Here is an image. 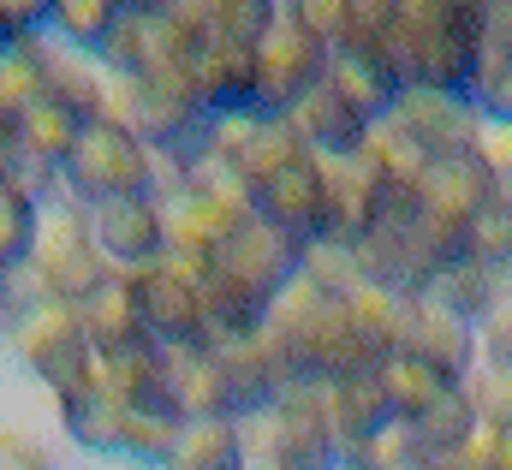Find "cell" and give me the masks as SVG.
<instances>
[{"label":"cell","mask_w":512,"mask_h":470,"mask_svg":"<svg viewBox=\"0 0 512 470\" xmlns=\"http://www.w3.org/2000/svg\"><path fill=\"white\" fill-rule=\"evenodd\" d=\"M382 54L405 78V90L465 96L471 78L489 60V6H471V0H405L387 18Z\"/></svg>","instance_id":"6da1fadb"},{"label":"cell","mask_w":512,"mask_h":470,"mask_svg":"<svg viewBox=\"0 0 512 470\" xmlns=\"http://www.w3.org/2000/svg\"><path fill=\"white\" fill-rule=\"evenodd\" d=\"M60 179L96 209L102 203H137L155 185V161H149V143L131 131L126 119H90L78 149L66 155Z\"/></svg>","instance_id":"7a4b0ae2"},{"label":"cell","mask_w":512,"mask_h":470,"mask_svg":"<svg viewBox=\"0 0 512 470\" xmlns=\"http://www.w3.org/2000/svg\"><path fill=\"white\" fill-rule=\"evenodd\" d=\"M328 60H334V48H328L322 36H310V24L298 18V6H280L274 30L256 42L262 108H268V114H298V108L328 84Z\"/></svg>","instance_id":"3957f363"},{"label":"cell","mask_w":512,"mask_h":470,"mask_svg":"<svg viewBox=\"0 0 512 470\" xmlns=\"http://www.w3.org/2000/svg\"><path fill=\"white\" fill-rule=\"evenodd\" d=\"M84 227L96 233V221H84V215H60V221L42 233V256H36V280H42L48 298L66 304V310H84V304H96V298L114 286V262H108V250H102L96 238H84Z\"/></svg>","instance_id":"277c9868"},{"label":"cell","mask_w":512,"mask_h":470,"mask_svg":"<svg viewBox=\"0 0 512 470\" xmlns=\"http://www.w3.org/2000/svg\"><path fill=\"white\" fill-rule=\"evenodd\" d=\"M268 465L274 470H340V435L328 417V387H286L268 411Z\"/></svg>","instance_id":"5b68a950"},{"label":"cell","mask_w":512,"mask_h":470,"mask_svg":"<svg viewBox=\"0 0 512 470\" xmlns=\"http://www.w3.org/2000/svg\"><path fill=\"white\" fill-rule=\"evenodd\" d=\"M18 352L30 357V369L60 393V399H72L78 387H90L96 381V346H90V334H84V322L66 310V304H42L24 328H18Z\"/></svg>","instance_id":"8992f818"},{"label":"cell","mask_w":512,"mask_h":470,"mask_svg":"<svg viewBox=\"0 0 512 470\" xmlns=\"http://www.w3.org/2000/svg\"><path fill=\"white\" fill-rule=\"evenodd\" d=\"M215 268H227L233 280H245L251 292H262V298L274 304V298L304 274V244L292 233H280V227H268L262 215H251L239 233L215 250Z\"/></svg>","instance_id":"52a82bcc"},{"label":"cell","mask_w":512,"mask_h":470,"mask_svg":"<svg viewBox=\"0 0 512 470\" xmlns=\"http://www.w3.org/2000/svg\"><path fill=\"white\" fill-rule=\"evenodd\" d=\"M358 262H364V286H382V292L405 298V304H423L435 274H441V262L429 256L417 227H405V233L399 227H376L358 244Z\"/></svg>","instance_id":"ba28073f"},{"label":"cell","mask_w":512,"mask_h":470,"mask_svg":"<svg viewBox=\"0 0 512 470\" xmlns=\"http://www.w3.org/2000/svg\"><path fill=\"white\" fill-rule=\"evenodd\" d=\"M137 304H143V322L155 334V346H209V310H203V292L167 268H143L131 280Z\"/></svg>","instance_id":"9c48e42d"},{"label":"cell","mask_w":512,"mask_h":470,"mask_svg":"<svg viewBox=\"0 0 512 470\" xmlns=\"http://www.w3.org/2000/svg\"><path fill=\"white\" fill-rule=\"evenodd\" d=\"M256 215L280 233H292L298 244L322 238L328 227V167L322 161H298L286 173H274L268 185H256Z\"/></svg>","instance_id":"30bf717a"},{"label":"cell","mask_w":512,"mask_h":470,"mask_svg":"<svg viewBox=\"0 0 512 470\" xmlns=\"http://www.w3.org/2000/svg\"><path fill=\"white\" fill-rule=\"evenodd\" d=\"M328 90L364 119L370 131L387 125V119L399 114V102H405V78L393 72V60L376 54V48H334V60H328Z\"/></svg>","instance_id":"8fae6325"},{"label":"cell","mask_w":512,"mask_h":470,"mask_svg":"<svg viewBox=\"0 0 512 470\" xmlns=\"http://www.w3.org/2000/svg\"><path fill=\"white\" fill-rule=\"evenodd\" d=\"M393 125H405L429 155H477L483 114L465 96H441V90H405Z\"/></svg>","instance_id":"7c38bea8"},{"label":"cell","mask_w":512,"mask_h":470,"mask_svg":"<svg viewBox=\"0 0 512 470\" xmlns=\"http://www.w3.org/2000/svg\"><path fill=\"white\" fill-rule=\"evenodd\" d=\"M399 352L429 363L447 387H465L471 381V363L483 357L477 352V328L459 322V316H447V310H435V304H411V322H405V346Z\"/></svg>","instance_id":"4fadbf2b"},{"label":"cell","mask_w":512,"mask_h":470,"mask_svg":"<svg viewBox=\"0 0 512 470\" xmlns=\"http://www.w3.org/2000/svg\"><path fill=\"white\" fill-rule=\"evenodd\" d=\"M423 191V215H441V221H471L483 203L501 197V179L489 173L483 155H435L417 179Z\"/></svg>","instance_id":"5bb4252c"},{"label":"cell","mask_w":512,"mask_h":470,"mask_svg":"<svg viewBox=\"0 0 512 470\" xmlns=\"http://www.w3.org/2000/svg\"><path fill=\"white\" fill-rule=\"evenodd\" d=\"M197 84H203V108L209 114H233V108H262V66H256L251 42H227L215 36L197 60Z\"/></svg>","instance_id":"9a60e30c"},{"label":"cell","mask_w":512,"mask_h":470,"mask_svg":"<svg viewBox=\"0 0 512 470\" xmlns=\"http://www.w3.org/2000/svg\"><path fill=\"white\" fill-rule=\"evenodd\" d=\"M477 429H483V417H477V399H471V387H453L447 399H435L423 417H411V453H417V465H453L459 453H471L477 447Z\"/></svg>","instance_id":"2e32d148"},{"label":"cell","mask_w":512,"mask_h":470,"mask_svg":"<svg viewBox=\"0 0 512 470\" xmlns=\"http://www.w3.org/2000/svg\"><path fill=\"white\" fill-rule=\"evenodd\" d=\"M221 357V387H227V417H262L280 405V375H274V357L268 340H227L215 346Z\"/></svg>","instance_id":"e0dca14e"},{"label":"cell","mask_w":512,"mask_h":470,"mask_svg":"<svg viewBox=\"0 0 512 470\" xmlns=\"http://www.w3.org/2000/svg\"><path fill=\"white\" fill-rule=\"evenodd\" d=\"M90 238L108 250V262L143 268L149 256H161L167 221H161V209H155L149 197H137V203H102V209H96V233Z\"/></svg>","instance_id":"ac0fdd59"},{"label":"cell","mask_w":512,"mask_h":470,"mask_svg":"<svg viewBox=\"0 0 512 470\" xmlns=\"http://www.w3.org/2000/svg\"><path fill=\"white\" fill-rule=\"evenodd\" d=\"M78 322H84V334H90L96 357H126V352H149V346H155V334H149V322H143L137 292L120 286V280H114L96 304H84V310H78Z\"/></svg>","instance_id":"d6986e66"},{"label":"cell","mask_w":512,"mask_h":470,"mask_svg":"<svg viewBox=\"0 0 512 470\" xmlns=\"http://www.w3.org/2000/svg\"><path fill=\"white\" fill-rule=\"evenodd\" d=\"M167 375H173V405H179L185 423L227 417V387H221L215 346H167Z\"/></svg>","instance_id":"ffe728a7"},{"label":"cell","mask_w":512,"mask_h":470,"mask_svg":"<svg viewBox=\"0 0 512 470\" xmlns=\"http://www.w3.org/2000/svg\"><path fill=\"white\" fill-rule=\"evenodd\" d=\"M328 417H334L340 447H346V441H370V435H382L393 423H405V417L393 411V399H387V387H382L376 369H370V375H352V381H334V387H328Z\"/></svg>","instance_id":"44dd1931"},{"label":"cell","mask_w":512,"mask_h":470,"mask_svg":"<svg viewBox=\"0 0 512 470\" xmlns=\"http://www.w3.org/2000/svg\"><path fill=\"white\" fill-rule=\"evenodd\" d=\"M60 417H66V435H72L84 453H126L131 411L102 387V381H90V387H78L72 399H60Z\"/></svg>","instance_id":"7402d4cb"},{"label":"cell","mask_w":512,"mask_h":470,"mask_svg":"<svg viewBox=\"0 0 512 470\" xmlns=\"http://www.w3.org/2000/svg\"><path fill=\"white\" fill-rule=\"evenodd\" d=\"M292 119H298V131L310 137V149H316V155H328V161H352V155H364V149H370V125L352 114L328 84H322V90H316V96H310Z\"/></svg>","instance_id":"603a6c76"},{"label":"cell","mask_w":512,"mask_h":470,"mask_svg":"<svg viewBox=\"0 0 512 470\" xmlns=\"http://www.w3.org/2000/svg\"><path fill=\"white\" fill-rule=\"evenodd\" d=\"M298 161H310V137L298 131V119L292 114H268L262 125H256L251 149L233 161V173L256 191V185H268L274 173H286V167H298Z\"/></svg>","instance_id":"cb8c5ba5"},{"label":"cell","mask_w":512,"mask_h":470,"mask_svg":"<svg viewBox=\"0 0 512 470\" xmlns=\"http://www.w3.org/2000/svg\"><path fill=\"white\" fill-rule=\"evenodd\" d=\"M423 304H435V310H447V316H459V322H471V328H483L495 310H507V304H501V280H495L489 268H477V262L441 268Z\"/></svg>","instance_id":"d4e9b609"},{"label":"cell","mask_w":512,"mask_h":470,"mask_svg":"<svg viewBox=\"0 0 512 470\" xmlns=\"http://www.w3.org/2000/svg\"><path fill=\"white\" fill-rule=\"evenodd\" d=\"M6 131H12L30 155H42L48 167H66V155H72V149H78V137H84V119L72 114L66 102L42 96L36 108H24L18 119H6Z\"/></svg>","instance_id":"484cf974"},{"label":"cell","mask_w":512,"mask_h":470,"mask_svg":"<svg viewBox=\"0 0 512 470\" xmlns=\"http://www.w3.org/2000/svg\"><path fill=\"white\" fill-rule=\"evenodd\" d=\"M167 470H245V435L233 417H209V423H185L179 453Z\"/></svg>","instance_id":"4316f807"},{"label":"cell","mask_w":512,"mask_h":470,"mask_svg":"<svg viewBox=\"0 0 512 470\" xmlns=\"http://www.w3.org/2000/svg\"><path fill=\"white\" fill-rule=\"evenodd\" d=\"M48 96V48L30 42H6V66H0V108L6 119H18L24 108H36Z\"/></svg>","instance_id":"83f0119b"},{"label":"cell","mask_w":512,"mask_h":470,"mask_svg":"<svg viewBox=\"0 0 512 470\" xmlns=\"http://www.w3.org/2000/svg\"><path fill=\"white\" fill-rule=\"evenodd\" d=\"M376 375H382L387 399H393V411H399L405 423H411V417H423L435 399H447V393H453V387H447V381H441L429 363H417L411 352H393L382 369H376Z\"/></svg>","instance_id":"f1b7e54d"},{"label":"cell","mask_w":512,"mask_h":470,"mask_svg":"<svg viewBox=\"0 0 512 470\" xmlns=\"http://www.w3.org/2000/svg\"><path fill=\"white\" fill-rule=\"evenodd\" d=\"M465 262H477L489 274H512V197L507 191L465 221Z\"/></svg>","instance_id":"f546056e"},{"label":"cell","mask_w":512,"mask_h":470,"mask_svg":"<svg viewBox=\"0 0 512 470\" xmlns=\"http://www.w3.org/2000/svg\"><path fill=\"white\" fill-rule=\"evenodd\" d=\"M36 256H42V203L0 191V262H6V274L36 268Z\"/></svg>","instance_id":"4dcf8cb0"},{"label":"cell","mask_w":512,"mask_h":470,"mask_svg":"<svg viewBox=\"0 0 512 470\" xmlns=\"http://www.w3.org/2000/svg\"><path fill=\"white\" fill-rule=\"evenodd\" d=\"M48 96L66 102L84 125H90V119H108V90H102L96 66H84V60H72V54H48Z\"/></svg>","instance_id":"1f68e13d"},{"label":"cell","mask_w":512,"mask_h":470,"mask_svg":"<svg viewBox=\"0 0 512 470\" xmlns=\"http://www.w3.org/2000/svg\"><path fill=\"white\" fill-rule=\"evenodd\" d=\"M120 18H126V6H114V0H60V6H48V24L72 42V48H108V36L120 30Z\"/></svg>","instance_id":"d6a6232c"},{"label":"cell","mask_w":512,"mask_h":470,"mask_svg":"<svg viewBox=\"0 0 512 470\" xmlns=\"http://www.w3.org/2000/svg\"><path fill=\"white\" fill-rule=\"evenodd\" d=\"M304 280L322 292V298H352L364 286V262L352 244H334V238H310L304 244Z\"/></svg>","instance_id":"836d02e7"},{"label":"cell","mask_w":512,"mask_h":470,"mask_svg":"<svg viewBox=\"0 0 512 470\" xmlns=\"http://www.w3.org/2000/svg\"><path fill=\"white\" fill-rule=\"evenodd\" d=\"M405 465H417L411 423H393V429L370 435V441H346L340 447V470H405Z\"/></svg>","instance_id":"e575fe53"},{"label":"cell","mask_w":512,"mask_h":470,"mask_svg":"<svg viewBox=\"0 0 512 470\" xmlns=\"http://www.w3.org/2000/svg\"><path fill=\"white\" fill-rule=\"evenodd\" d=\"M465 102L483 114V125H512V54H489L483 72L471 78Z\"/></svg>","instance_id":"d590c367"},{"label":"cell","mask_w":512,"mask_h":470,"mask_svg":"<svg viewBox=\"0 0 512 470\" xmlns=\"http://www.w3.org/2000/svg\"><path fill=\"white\" fill-rule=\"evenodd\" d=\"M185 423L179 417H131L126 423V459L137 465H173Z\"/></svg>","instance_id":"8d00e7d4"},{"label":"cell","mask_w":512,"mask_h":470,"mask_svg":"<svg viewBox=\"0 0 512 470\" xmlns=\"http://www.w3.org/2000/svg\"><path fill=\"white\" fill-rule=\"evenodd\" d=\"M54 173H60V167H48L42 155H30V149L6 131V161H0V179H6V185H0V191H18V197L42 203V191L54 185Z\"/></svg>","instance_id":"74e56055"},{"label":"cell","mask_w":512,"mask_h":470,"mask_svg":"<svg viewBox=\"0 0 512 470\" xmlns=\"http://www.w3.org/2000/svg\"><path fill=\"white\" fill-rule=\"evenodd\" d=\"M471 399H477V417L489 423V435L512 429V375H501V369L477 375V381H471Z\"/></svg>","instance_id":"f35d334b"},{"label":"cell","mask_w":512,"mask_h":470,"mask_svg":"<svg viewBox=\"0 0 512 470\" xmlns=\"http://www.w3.org/2000/svg\"><path fill=\"white\" fill-rule=\"evenodd\" d=\"M298 18L310 24V36H322L328 48H340L346 42V24H352V0H304Z\"/></svg>","instance_id":"ab89813d"},{"label":"cell","mask_w":512,"mask_h":470,"mask_svg":"<svg viewBox=\"0 0 512 470\" xmlns=\"http://www.w3.org/2000/svg\"><path fill=\"white\" fill-rule=\"evenodd\" d=\"M477 352L489 357V369L512 375V304H507V310H495V316L477 328Z\"/></svg>","instance_id":"60d3db41"},{"label":"cell","mask_w":512,"mask_h":470,"mask_svg":"<svg viewBox=\"0 0 512 470\" xmlns=\"http://www.w3.org/2000/svg\"><path fill=\"white\" fill-rule=\"evenodd\" d=\"M477 155L489 161V173H495L501 185H512V125H483Z\"/></svg>","instance_id":"b9f144b4"},{"label":"cell","mask_w":512,"mask_h":470,"mask_svg":"<svg viewBox=\"0 0 512 470\" xmlns=\"http://www.w3.org/2000/svg\"><path fill=\"white\" fill-rule=\"evenodd\" d=\"M36 18H48V6H18V0H6V6H0V30H6V42H30Z\"/></svg>","instance_id":"7bdbcfd3"},{"label":"cell","mask_w":512,"mask_h":470,"mask_svg":"<svg viewBox=\"0 0 512 470\" xmlns=\"http://www.w3.org/2000/svg\"><path fill=\"white\" fill-rule=\"evenodd\" d=\"M0 470H42V459H36V447H30V441L6 435V453H0Z\"/></svg>","instance_id":"ee69618b"},{"label":"cell","mask_w":512,"mask_h":470,"mask_svg":"<svg viewBox=\"0 0 512 470\" xmlns=\"http://www.w3.org/2000/svg\"><path fill=\"white\" fill-rule=\"evenodd\" d=\"M489 465H495V470H512V429L489 435Z\"/></svg>","instance_id":"f6af8a7d"},{"label":"cell","mask_w":512,"mask_h":470,"mask_svg":"<svg viewBox=\"0 0 512 470\" xmlns=\"http://www.w3.org/2000/svg\"><path fill=\"white\" fill-rule=\"evenodd\" d=\"M441 470H495V465H489V441H483V447H471V453H459L453 465H441Z\"/></svg>","instance_id":"bcb514c9"},{"label":"cell","mask_w":512,"mask_h":470,"mask_svg":"<svg viewBox=\"0 0 512 470\" xmlns=\"http://www.w3.org/2000/svg\"><path fill=\"white\" fill-rule=\"evenodd\" d=\"M405 470H435V465H405Z\"/></svg>","instance_id":"7dc6e473"},{"label":"cell","mask_w":512,"mask_h":470,"mask_svg":"<svg viewBox=\"0 0 512 470\" xmlns=\"http://www.w3.org/2000/svg\"><path fill=\"white\" fill-rule=\"evenodd\" d=\"M268 470H274V465H268Z\"/></svg>","instance_id":"c3c4849f"}]
</instances>
